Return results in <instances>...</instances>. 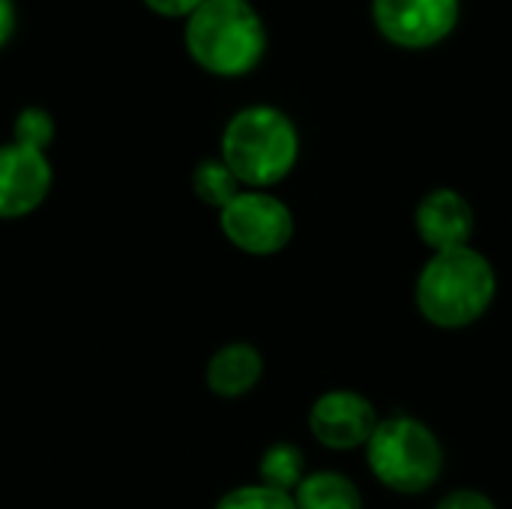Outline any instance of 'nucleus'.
Listing matches in <instances>:
<instances>
[{
  "label": "nucleus",
  "mask_w": 512,
  "mask_h": 509,
  "mask_svg": "<svg viewBox=\"0 0 512 509\" xmlns=\"http://www.w3.org/2000/svg\"><path fill=\"white\" fill-rule=\"evenodd\" d=\"M258 477H261V486L294 495L300 489V483L306 480L303 450L294 447V444H285V441L267 447L264 456H261V465H258Z\"/></svg>",
  "instance_id": "nucleus-12"
},
{
  "label": "nucleus",
  "mask_w": 512,
  "mask_h": 509,
  "mask_svg": "<svg viewBox=\"0 0 512 509\" xmlns=\"http://www.w3.org/2000/svg\"><path fill=\"white\" fill-rule=\"evenodd\" d=\"M153 15H159V18H171V21H177V18H189L204 0H141Z\"/></svg>",
  "instance_id": "nucleus-17"
},
{
  "label": "nucleus",
  "mask_w": 512,
  "mask_h": 509,
  "mask_svg": "<svg viewBox=\"0 0 512 509\" xmlns=\"http://www.w3.org/2000/svg\"><path fill=\"white\" fill-rule=\"evenodd\" d=\"M264 375V357L249 342H228L222 345L207 363V387L222 399H240L258 387Z\"/></svg>",
  "instance_id": "nucleus-10"
},
{
  "label": "nucleus",
  "mask_w": 512,
  "mask_h": 509,
  "mask_svg": "<svg viewBox=\"0 0 512 509\" xmlns=\"http://www.w3.org/2000/svg\"><path fill=\"white\" fill-rule=\"evenodd\" d=\"M246 3H252V0H246Z\"/></svg>",
  "instance_id": "nucleus-19"
},
{
  "label": "nucleus",
  "mask_w": 512,
  "mask_h": 509,
  "mask_svg": "<svg viewBox=\"0 0 512 509\" xmlns=\"http://www.w3.org/2000/svg\"><path fill=\"white\" fill-rule=\"evenodd\" d=\"M378 33L399 48H432L459 24V0H372Z\"/></svg>",
  "instance_id": "nucleus-6"
},
{
  "label": "nucleus",
  "mask_w": 512,
  "mask_h": 509,
  "mask_svg": "<svg viewBox=\"0 0 512 509\" xmlns=\"http://www.w3.org/2000/svg\"><path fill=\"white\" fill-rule=\"evenodd\" d=\"M192 63L216 78L249 75L267 51V27L246 0H204L183 27Z\"/></svg>",
  "instance_id": "nucleus-2"
},
{
  "label": "nucleus",
  "mask_w": 512,
  "mask_h": 509,
  "mask_svg": "<svg viewBox=\"0 0 512 509\" xmlns=\"http://www.w3.org/2000/svg\"><path fill=\"white\" fill-rule=\"evenodd\" d=\"M51 162L45 150L9 141L0 144V219L33 213L51 192Z\"/></svg>",
  "instance_id": "nucleus-8"
},
{
  "label": "nucleus",
  "mask_w": 512,
  "mask_h": 509,
  "mask_svg": "<svg viewBox=\"0 0 512 509\" xmlns=\"http://www.w3.org/2000/svg\"><path fill=\"white\" fill-rule=\"evenodd\" d=\"M243 183L234 177V171L222 162V156H216V159H201L198 165H195V171H192V189H195V195L204 201V204H210V207H216V210H222V207H228L243 189H240Z\"/></svg>",
  "instance_id": "nucleus-13"
},
{
  "label": "nucleus",
  "mask_w": 512,
  "mask_h": 509,
  "mask_svg": "<svg viewBox=\"0 0 512 509\" xmlns=\"http://www.w3.org/2000/svg\"><path fill=\"white\" fill-rule=\"evenodd\" d=\"M294 504L297 509H363V495L351 477L339 471H315L306 474L294 492Z\"/></svg>",
  "instance_id": "nucleus-11"
},
{
  "label": "nucleus",
  "mask_w": 512,
  "mask_h": 509,
  "mask_svg": "<svg viewBox=\"0 0 512 509\" xmlns=\"http://www.w3.org/2000/svg\"><path fill=\"white\" fill-rule=\"evenodd\" d=\"M213 509H297V504H294V495L255 483V486L231 489L228 495L219 498V504Z\"/></svg>",
  "instance_id": "nucleus-15"
},
{
  "label": "nucleus",
  "mask_w": 512,
  "mask_h": 509,
  "mask_svg": "<svg viewBox=\"0 0 512 509\" xmlns=\"http://www.w3.org/2000/svg\"><path fill=\"white\" fill-rule=\"evenodd\" d=\"M414 228L432 252L468 246L474 234V207L456 189H432L414 210Z\"/></svg>",
  "instance_id": "nucleus-9"
},
{
  "label": "nucleus",
  "mask_w": 512,
  "mask_h": 509,
  "mask_svg": "<svg viewBox=\"0 0 512 509\" xmlns=\"http://www.w3.org/2000/svg\"><path fill=\"white\" fill-rule=\"evenodd\" d=\"M15 24H18L15 0H0V48H6L9 39L15 36Z\"/></svg>",
  "instance_id": "nucleus-18"
},
{
  "label": "nucleus",
  "mask_w": 512,
  "mask_h": 509,
  "mask_svg": "<svg viewBox=\"0 0 512 509\" xmlns=\"http://www.w3.org/2000/svg\"><path fill=\"white\" fill-rule=\"evenodd\" d=\"M219 228L231 246L246 255H276L294 237L291 207L267 189H243L219 210Z\"/></svg>",
  "instance_id": "nucleus-5"
},
{
  "label": "nucleus",
  "mask_w": 512,
  "mask_h": 509,
  "mask_svg": "<svg viewBox=\"0 0 512 509\" xmlns=\"http://www.w3.org/2000/svg\"><path fill=\"white\" fill-rule=\"evenodd\" d=\"M495 294L498 276L492 261L474 246H459L432 252L417 276L414 303L429 324L441 330H462L492 309Z\"/></svg>",
  "instance_id": "nucleus-1"
},
{
  "label": "nucleus",
  "mask_w": 512,
  "mask_h": 509,
  "mask_svg": "<svg viewBox=\"0 0 512 509\" xmlns=\"http://www.w3.org/2000/svg\"><path fill=\"white\" fill-rule=\"evenodd\" d=\"M372 477L399 495L429 492L444 474V447L438 435L411 414H393L378 423L366 444Z\"/></svg>",
  "instance_id": "nucleus-4"
},
{
  "label": "nucleus",
  "mask_w": 512,
  "mask_h": 509,
  "mask_svg": "<svg viewBox=\"0 0 512 509\" xmlns=\"http://www.w3.org/2000/svg\"><path fill=\"white\" fill-rule=\"evenodd\" d=\"M12 141L45 150L54 141V117H51V111L42 108V105L21 108L15 114V123H12Z\"/></svg>",
  "instance_id": "nucleus-14"
},
{
  "label": "nucleus",
  "mask_w": 512,
  "mask_h": 509,
  "mask_svg": "<svg viewBox=\"0 0 512 509\" xmlns=\"http://www.w3.org/2000/svg\"><path fill=\"white\" fill-rule=\"evenodd\" d=\"M435 509H498V507H495V501H492L489 495H483V492H474V489H456V492L444 495Z\"/></svg>",
  "instance_id": "nucleus-16"
},
{
  "label": "nucleus",
  "mask_w": 512,
  "mask_h": 509,
  "mask_svg": "<svg viewBox=\"0 0 512 509\" xmlns=\"http://www.w3.org/2000/svg\"><path fill=\"white\" fill-rule=\"evenodd\" d=\"M375 405L357 390H327L312 402L309 432L327 450L366 447L378 429Z\"/></svg>",
  "instance_id": "nucleus-7"
},
{
  "label": "nucleus",
  "mask_w": 512,
  "mask_h": 509,
  "mask_svg": "<svg viewBox=\"0 0 512 509\" xmlns=\"http://www.w3.org/2000/svg\"><path fill=\"white\" fill-rule=\"evenodd\" d=\"M219 156L243 186L270 189L294 171L300 132L285 111L273 105H246L225 123Z\"/></svg>",
  "instance_id": "nucleus-3"
}]
</instances>
